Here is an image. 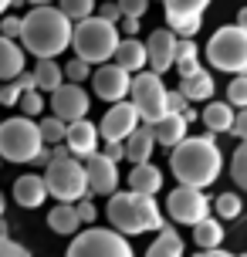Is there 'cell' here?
Masks as SVG:
<instances>
[{
	"label": "cell",
	"mask_w": 247,
	"mask_h": 257,
	"mask_svg": "<svg viewBox=\"0 0 247 257\" xmlns=\"http://www.w3.org/2000/svg\"><path fill=\"white\" fill-rule=\"evenodd\" d=\"M17 98H21V85L17 81H0V105H17Z\"/></svg>",
	"instance_id": "obj_40"
},
{
	"label": "cell",
	"mask_w": 247,
	"mask_h": 257,
	"mask_svg": "<svg viewBox=\"0 0 247 257\" xmlns=\"http://www.w3.org/2000/svg\"><path fill=\"white\" fill-rule=\"evenodd\" d=\"M75 240L68 247V257H136L129 240L118 230L105 227H85V233H71Z\"/></svg>",
	"instance_id": "obj_9"
},
{
	"label": "cell",
	"mask_w": 247,
	"mask_h": 257,
	"mask_svg": "<svg viewBox=\"0 0 247 257\" xmlns=\"http://www.w3.org/2000/svg\"><path fill=\"white\" fill-rule=\"evenodd\" d=\"M58 11L75 24V21H85L95 14V0H58Z\"/></svg>",
	"instance_id": "obj_31"
},
{
	"label": "cell",
	"mask_w": 247,
	"mask_h": 257,
	"mask_svg": "<svg viewBox=\"0 0 247 257\" xmlns=\"http://www.w3.org/2000/svg\"><path fill=\"white\" fill-rule=\"evenodd\" d=\"M4 206H7V200H4V193H0V220H4Z\"/></svg>",
	"instance_id": "obj_52"
},
{
	"label": "cell",
	"mask_w": 247,
	"mask_h": 257,
	"mask_svg": "<svg viewBox=\"0 0 247 257\" xmlns=\"http://www.w3.org/2000/svg\"><path fill=\"white\" fill-rule=\"evenodd\" d=\"M136 125H139L136 108H132L129 102H112V105H108V112L102 115V122H98L95 128H98V139H105V142H122Z\"/></svg>",
	"instance_id": "obj_13"
},
{
	"label": "cell",
	"mask_w": 247,
	"mask_h": 257,
	"mask_svg": "<svg viewBox=\"0 0 247 257\" xmlns=\"http://www.w3.org/2000/svg\"><path fill=\"white\" fill-rule=\"evenodd\" d=\"M240 206H244V203H240L237 193H220V196L210 203V210L217 213V220H237V217H240Z\"/></svg>",
	"instance_id": "obj_30"
},
{
	"label": "cell",
	"mask_w": 247,
	"mask_h": 257,
	"mask_svg": "<svg viewBox=\"0 0 247 257\" xmlns=\"http://www.w3.org/2000/svg\"><path fill=\"white\" fill-rule=\"evenodd\" d=\"M163 7H166V24L173 34L196 38V31L203 27V11L210 7V0H163Z\"/></svg>",
	"instance_id": "obj_11"
},
{
	"label": "cell",
	"mask_w": 247,
	"mask_h": 257,
	"mask_svg": "<svg viewBox=\"0 0 247 257\" xmlns=\"http://www.w3.org/2000/svg\"><path fill=\"white\" fill-rule=\"evenodd\" d=\"M166 210L169 217L176 220V223H186V227H193L196 220L210 217V200L203 190H196V186H176V190L166 196Z\"/></svg>",
	"instance_id": "obj_10"
},
{
	"label": "cell",
	"mask_w": 247,
	"mask_h": 257,
	"mask_svg": "<svg viewBox=\"0 0 247 257\" xmlns=\"http://www.w3.org/2000/svg\"><path fill=\"white\" fill-rule=\"evenodd\" d=\"M126 180H129V190L146 193V196H156V193L163 190V173H159L153 163H136Z\"/></svg>",
	"instance_id": "obj_22"
},
{
	"label": "cell",
	"mask_w": 247,
	"mask_h": 257,
	"mask_svg": "<svg viewBox=\"0 0 247 257\" xmlns=\"http://www.w3.org/2000/svg\"><path fill=\"white\" fill-rule=\"evenodd\" d=\"M17 44H24V51H31L34 58H58L71 44V21L51 4L31 7V14L21 17Z\"/></svg>",
	"instance_id": "obj_2"
},
{
	"label": "cell",
	"mask_w": 247,
	"mask_h": 257,
	"mask_svg": "<svg viewBox=\"0 0 247 257\" xmlns=\"http://www.w3.org/2000/svg\"><path fill=\"white\" fill-rule=\"evenodd\" d=\"M193 257H237V254L223 250V247H213V250H200V254H193Z\"/></svg>",
	"instance_id": "obj_49"
},
{
	"label": "cell",
	"mask_w": 247,
	"mask_h": 257,
	"mask_svg": "<svg viewBox=\"0 0 247 257\" xmlns=\"http://www.w3.org/2000/svg\"><path fill=\"white\" fill-rule=\"evenodd\" d=\"M193 240L200 250H213V247L223 244V227L217 217H203L193 223Z\"/></svg>",
	"instance_id": "obj_27"
},
{
	"label": "cell",
	"mask_w": 247,
	"mask_h": 257,
	"mask_svg": "<svg viewBox=\"0 0 247 257\" xmlns=\"http://www.w3.org/2000/svg\"><path fill=\"white\" fill-rule=\"evenodd\" d=\"M34 75V88L38 91H54L58 85H61V64L54 61V58H38V68L31 71Z\"/></svg>",
	"instance_id": "obj_29"
},
{
	"label": "cell",
	"mask_w": 247,
	"mask_h": 257,
	"mask_svg": "<svg viewBox=\"0 0 247 257\" xmlns=\"http://www.w3.org/2000/svg\"><path fill=\"white\" fill-rule=\"evenodd\" d=\"M41 146V132L38 122L27 115H14V118H0V159L7 163H31L34 153Z\"/></svg>",
	"instance_id": "obj_6"
},
{
	"label": "cell",
	"mask_w": 247,
	"mask_h": 257,
	"mask_svg": "<svg viewBox=\"0 0 247 257\" xmlns=\"http://www.w3.org/2000/svg\"><path fill=\"white\" fill-rule=\"evenodd\" d=\"M48 227H51L58 237H71V233H78V217H75V206L71 203H58L51 206V213H48Z\"/></svg>",
	"instance_id": "obj_28"
},
{
	"label": "cell",
	"mask_w": 247,
	"mask_h": 257,
	"mask_svg": "<svg viewBox=\"0 0 247 257\" xmlns=\"http://www.w3.org/2000/svg\"><path fill=\"white\" fill-rule=\"evenodd\" d=\"M183 250H186V247H183V237L173 230V227L163 223V227H159V237L149 244L146 257H183Z\"/></svg>",
	"instance_id": "obj_25"
},
{
	"label": "cell",
	"mask_w": 247,
	"mask_h": 257,
	"mask_svg": "<svg viewBox=\"0 0 247 257\" xmlns=\"http://www.w3.org/2000/svg\"><path fill=\"white\" fill-rule=\"evenodd\" d=\"M14 81L21 85V91H31V88H34V75H27V71H21V75L14 78Z\"/></svg>",
	"instance_id": "obj_48"
},
{
	"label": "cell",
	"mask_w": 247,
	"mask_h": 257,
	"mask_svg": "<svg viewBox=\"0 0 247 257\" xmlns=\"http://www.w3.org/2000/svg\"><path fill=\"white\" fill-rule=\"evenodd\" d=\"M139 24H143V17H118L115 27L126 31V38H136V34H139Z\"/></svg>",
	"instance_id": "obj_46"
},
{
	"label": "cell",
	"mask_w": 247,
	"mask_h": 257,
	"mask_svg": "<svg viewBox=\"0 0 247 257\" xmlns=\"http://www.w3.org/2000/svg\"><path fill=\"white\" fill-rule=\"evenodd\" d=\"M65 149L68 156H75V159H88L91 153H98V128L91 125L88 118H75V122H68L65 125Z\"/></svg>",
	"instance_id": "obj_16"
},
{
	"label": "cell",
	"mask_w": 247,
	"mask_h": 257,
	"mask_svg": "<svg viewBox=\"0 0 247 257\" xmlns=\"http://www.w3.org/2000/svg\"><path fill=\"white\" fill-rule=\"evenodd\" d=\"M176 91H180L190 105L207 102V98H213V75H210V71H200V75H193V78H180V88Z\"/></svg>",
	"instance_id": "obj_24"
},
{
	"label": "cell",
	"mask_w": 247,
	"mask_h": 257,
	"mask_svg": "<svg viewBox=\"0 0 247 257\" xmlns=\"http://www.w3.org/2000/svg\"><path fill=\"white\" fill-rule=\"evenodd\" d=\"M0 257H31V250L21 247L17 240H11L7 233H0Z\"/></svg>",
	"instance_id": "obj_39"
},
{
	"label": "cell",
	"mask_w": 247,
	"mask_h": 257,
	"mask_svg": "<svg viewBox=\"0 0 247 257\" xmlns=\"http://www.w3.org/2000/svg\"><path fill=\"white\" fill-rule=\"evenodd\" d=\"M108 223L112 230H118L122 237L129 233H149V230H159L166 220H163V210H159L156 196H146V193H112L108 196Z\"/></svg>",
	"instance_id": "obj_3"
},
{
	"label": "cell",
	"mask_w": 247,
	"mask_h": 257,
	"mask_svg": "<svg viewBox=\"0 0 247 257\" xmlns=\"http://www.w3.org/2000/svg\"><path fill=\"white\" fill-rule=\"evenodd\" d=\"M65 125H68V122H61V118H54V115L41 118V122H38L41 142H44V146H58V142L65 139Z\"/></svg>",
	"instance_id": "obj_32"
},
{
	"label": "cell",
	"mask_w": 247,
	"mask_h": 257,
	"mask_svg": "<svg viewBox=\"0 0 247 257\" xmlns=\"http://www.w3.org/2000/svg\"><path fill=\"white\" fill-rule=\"evenodd\" d=\"M98 17H102V21H108V24H118L122 11H118V4H115V0H105L102 7H98Z\"/></svg>",
	"instance_id": "obj_44"
},
{
	"label": "cell",
	"mask_w": 247,
	"mask_h": 257,
	"mask_svg": "<svg viewBox=\"0 0 247 257\" xmlns=\"http://www.w3.org/2000/svg\"><path fill=\"white\" fill-rule=\"evenodd\" d=\"M24 71V48L11 38H0V81H11Z\"/></svg>",
	"instance_id": "obj_23"
},
{
	"label": "cell",
	"mask_w": 247,
	"mask_h": 257,
	"mask_svg": "<svg viewBox=\"0 0 247 257\" xmlns=\"http://www.w3.org/2000/svg\"><path fill=\"white\" fill-rule=\"evenodd\" d=\"M105 156L118 163V159H126V149H122V142H105Z\"/></svg>",
	"instance_id": "obj_47"
},
{
	"label": "cell",
	"mask_w": 247,
	"mask_h": 257,
	"mask_svg": "<svg viewBox=\"0 0 247 257\" xmlns=\"http://www.w3.org/2000/svg\"><path fill=\"white\" fill-rule=\"evenodd\" d=\"M129 105L136 108V115L146 122H156L166 115V85L156 71H136L129 78Z\"/></svg>",
	"instance_id": "obj_8"
},
{
	"label": "cell",
	"mask_w": 247,
	"mask_h": 257,
	"mask_svg": "<svg viewBox=\"0 0 247 257\" xmlns=\"http://www.w3.org/2000/svg\"><path fill=\"white\" fill-rule=\"evenodd\" d=\"M27 4H34V7H44V4H51V0H27Z\"/></svg>",
	"instance_id": "obj_51"
},
{
	"label": "cell",
	"mask_w": 247,
	"mask_h": 257,
	"mask_svg": "<svg viewBox=\"0 0 247 257\" xmlns=\"http://www.w3.org/2000/svg\"><path fill=\"white\" fill-rule=\"evenodd\" d=\"M17 34H21V17H0V38L17 41Z\"/></svg>",
	"instance_id": "obj_42"
},
{
	"label": "cell",
	"mask_w": 247,
	"mask_h": 257,
	"mask_svg": "<svg viewBox=\"0 0 247 257\" xmlns=\"http://www.w3.org/2000/svg\"><path fill=\"white\" fill-rule=\"evenodd\" d=\"M169 169L183 186H196L207 190L213 180H220L223 173V153L213 142V136H183L173 146L169 156Z\"/></svg>",
	"instance_id": "obj_1"
},
{
	"label": "cell",
	"mask_w": 247,
	"mask_h": 257,
	"mask_svg": "<svg viewBox=\"0 0 247 257\" xmlns=\"http://www.w3.org/2000/svg\"><path fill=\"white\" fill-rule=\"evenodd\" d=\"M227 105L230 108H247V78L234 75L230 85H227Z\"/></svg>",
	"instance_id": "obj_33"
},
{
	"label": "cell",
	"mask_w": 247,
	"mask_h": 257,
	"mask_svg": "<svg viewBox=\"0 0 247 257\" xmlns=\"http://www.w3.org/2000/svg\"><path fill=\"white\" fill-rule=\"evenodd\" d=\"M7 7H14V0H0V17H4V11Z\"/></svg>",
	"instance_id": "obj_50"
},
{
	"label": "cell",
	"mask_w": 247,
	"mask_h": 257,
	"mask_svg": "<svg viewBox=\"0 0 247 257\" xmlns=\"http://www.w3.org/2000/svg\"><path fill=\"white\" fill-rule=\"evenodd\" d=\"M230 176H234V183L240 186V190L247 186V146H244V142H240V146L234 149V163H230Z\"/></svg>",
	"instance_id": "obj_35"
},
{
	"label": "cell",
	"mask_w": 247,
	"mask_h": 257,
	"mask_svg": "<svg viewBox=\"0 0 247 257\" xmlns=\"http://www.w3.org/2000/svg\"><path fill=\"white\" fill-rule=\"evenodd\" d=\"M186 105H190V102H186V98H183V95H180L176 88H173V91L166 88V112H173V115H180V112L186 108Z\"/></svg>",
	"instance_id": "obj_43"
},
{
	"label": "cell",
	"mask_w": 247,
	"mask_h": 257,
	"mask_svg": "<svg viewBox=\"0 0 247 257\" xmlns=\"http://www.w3.org/2000/svg\"><path fill=\"white\" fill-rule=\"evenodd\" d=\"M173 68H176L180 78H193V75L203 71V68H200V58H196V61H173Z\"/></svg>",
	"instance_id": "obj_45"
},
{
	"label": "cell",
	"mask_w": 247,
	"mask_h": 257,
	"mask_svg": "<svg viewBox=\"0 0 247 257\" xmlns=\"http://www.w3.org/2000/svg\"><path fill=\"white\" fill-rule=\"evenodd\" d=\"M129 71H122L118 64H98V71H91V88H95V95L98 98H105V102H122L126 95H129Z\"/></svg>",
	"instance_id": "obj_15"
},
{
	"label": "cell",
	"mask_w": 247,
	"mask_h": 257,
	"mask_svg": "<svg viewBox=\"0 0 247 257\" xmlns=\"http://www.w3.org/2000/svg\"><path fill=\"white\" fill-rule=\"evenodd\" d=\"M14 200L17 206H27V210H38L44 200H48V190H44V180L34 176V173H24L14 180Z\"/></svg>",
	"instance_id": "obj_19"
},
{
	"label": "cell",
	"mask_w": 247,
	"mask_h": 257,
	"mask_svg": "<svg viewBox=\"0 0 247 257\" xmlns=\"http://www.w3.org/2000/svg\"><path fill=\"white\" fill-rule=\"evenodd\" d=\"M44 190L48 196H54L58 203H75L81 200L85 193H88V180H85V166H81V159L68 153H51V163L44 166Z\"/></svg>",
	"instance_id": "obj_5"
},
{
	"label": "cell",
	"mask_w": 247,
	"mask_h": 257,
	"mask_svg": "<svg viewBox=\"0 0 247 257\" xmlns=\"http://www.w3.org/2000/svg\"><path fill=\"white\" fill-rule=\"evenodd\" d=\"M61 75H65L71 85H81V81L91 75V64H88V61H81V58H75V61H68L65 68H61Z\"/></svg>",
	"instance_id": "obj_36"
},
{
	"label": "cell",
	"mask_w": 247,
	"mask_h": 257,
	"mask_svg": "<svg viewBox=\"0 0 247 257\" xmlns=\"http://www.w3.org/2000/svg\"><path fill=\"white\" fill-rule=\"evenodd\" d=\"M200 118H203V125H207L210 136H220V132H227L230 122H234V108L227 102H207V108L200 112Z\"/></svg>",
	"instance_id": "obj_26"
},
{
	"label": "cell",
	"mask_w": 247,
	"mask_h": 257,
	"mask_svg": "<svg viewBox=\"0 0 247 257\" xmlns=\"http://www.w3.org/2000/svg\"><path fill=\"white\" fill-rule=\"evenodd\" d=\"M75 217H78V223H95V217H98V210H95V203H91V200H85V196H81V200H75Z\"/></svg>",
	"instance_id": "obj_37"
},
{
	"label": "cell",
	"mask_w": 247,
	"mask_h": 257,
	"mask_svg": "<svg viewBox=\"0 0 247 257\" xmlns=\"http://www.w3.org/2000/svg\"><path fill=\"white\" fill-rule=\"evenodd\" d=\"M230 136H237V139L244 142L247 139V108H237L234 112V122H230V128H227Z\"/></svg>",
	"instance_id": "obj_41"
},
{
	"label": "cell",
	"mask_w": 247,
	"mask_h": 257,
	"mask_svg": "<svg viewBox=\"0 0 247 257\" xmlns=\"http://www.w3.org/2000/svg\"><path fill=\"white\" fill-rule=\"evenodd\" d=\"M118 27L102 21V17H85V21H75L71 24V44L68 48H75V58L88 64H105L112 58L118 44Z\"/></svg>",
	"instance_id": "obj_4"
},
{
	"label": "cell",
	"mask_w": 247,
	"mask_h": 257,
	"mask_svg": "<svg viewBox=\"0 0 247 257\" xmlns=\"http://www.w3.org/2000/svg\"><path fill=\"white\" fill-rule=\"evenodd\" d=\"M85 180H88V190L91 193H98V196H112L118 186V163H112L105 153H91L85 163Z\"/></svg>",
	"instance_id": "obj_14"
},
{
	"label": "cell",
	"mask_w": 247,
	"mask_h": 257,
	"mask_svg": "<svg viewBox=\"0 0 247 257\" xmlns=\"http://www.w3.org/2000/svg\"><path fill=\"white\" fill-rule=\"evenodd\" d=\"M207 61L217 71L244 75L247 71V27L227 24L207 41Z\"/></svg>",
	"instance_id": "obj_7"
},
{
	"label": "cell",
	"mask_w": 247,
	"mask_h": 257,
	"mask_svg": "<svg viewBox=\"0 0 247 257\" xmlns=\"http://www.w3.org/2000/svg\"><path fill=\"white\" fill-rule=\"evenodd\" d=\"M88 105L91 98L85 95L81 85H58L51 91V115L61 122H75V118H88Z\"/></svg>",
	"instance_id": "obj_12"
},
{
	"label": "cell",
	"mask_w": 247,
	"mask_h": 257,
	"mask_svg": "<svg viewBox=\"0 0 247 257\" xmlns=\"http://www.w3.org/2000/svg\"><path fill=\"white\" fill-rule=\"evenodd\" d=\"M17 105H21V112H24L27 118H34V115H41V112H44V98H41V91H38V88L21 91Z\"/></svg>",
	"instance_id": "obj_34"
},
{
	"label": "cell",
	"mask_w": 247,
	"mask_h": 257,
	"mask_svg": "<svg viewBox=\"0 0 247 257\" xmlns=\"http://www.w3.org/2000/svg\"><path fill=\"white\" fill-rule=\"evenodd\" d=\"M146 125H149V132H153L156 146H169V149L186 136V122H183L180 115H173V112H166V115L156 118V122H146Z\"/></svg>",
	"instance_id": "obj_21"
},
{
	"label": "cell",
	"mask_w": 247,
	"mask_h": 257,
	"mask_svg": "<svg viewBox=\"0 0 247 257\" xmlns=\"http://www.w3.org/2000/svg\"><path fill=\"white\" fill-rule=\"evenodd\" d=\"M173 48H176V34H173L169 27L153 31L149 41H146V64H149L156 75L169 71V68H173Z\"/></svg>",
	"instance_id": "obj_17"
},
{
	"label": "cell",
	"mask_w": 247,
	"mask_h": 257,
	"mask_svg": "<svg viewBox=\"0 0 247 257\" xmlns=\"http://www.w3.org/2000/svg\"><path fill=\"white\" fill-rule=\"evenodd\" d=\"M115 4L122 17H146V11H149V0H115Z\"/></svg>",
	"instance_id": "obj_38"
},
{
	"label": "cell",
	"mask_w": 247,
	"mask_h": 257,
	"mask_svg": "<svg viewBox=\"0 0 247 257\" xmlns=\"http://www.w3.org/2000/svg\"><path fill=\"white\" fill-rule=\"evenodd\" d=\"M122 149H126V159H129L132 166L136 163H149V156H153V149H156V139H153V132H149V125H136L122 139Z\"/></svg>",
	"instance_id": "obj_20"
},
{
	"label": "cell",
	"mask_w": 247,
	"mask_h": 257,
	"mask_svg": "<svg viewBox=\"0 0 247 257\" xmlns=\"http://www.w3.org/2000/svg\"><path fill=\"white\" fill-rule=\"evenodd\" d=\"M112 64H118V68L129 71V75L143 71L146 68V44L139 38H118L115 51H112Z\"/></svg>",
	"instance_id": "obj_18"
}]
</instances>
